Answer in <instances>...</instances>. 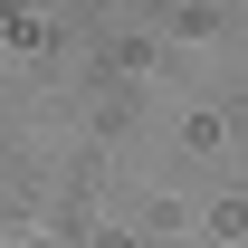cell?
Listing matches in <instances>:
<instances>
[]
</instances>
